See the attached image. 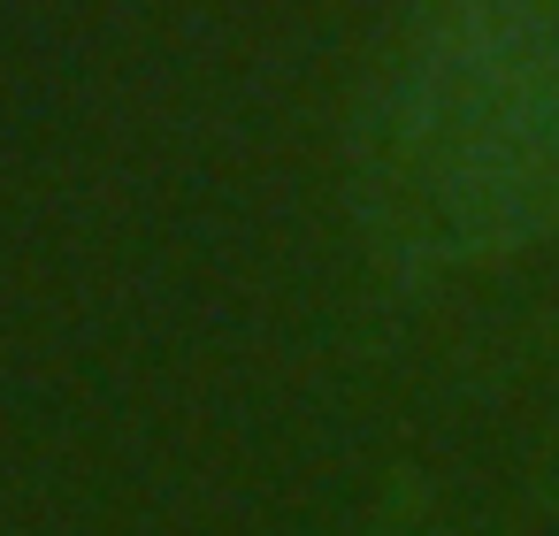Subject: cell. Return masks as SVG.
Instances as JSON below:
<instances>
[{"label":"cell","instance_id":"6da1fadb","mask_svg":"<svg viewBox=\"0 0 559 536\" xmlns=\"http://www.w3.org/2000/svg\"><path fill=\"white\" fill-rule=\"evenodd\" d=\"M383 184L437 253L559 223V0H421L383 100Z\"/></svg>","mask_w":559,"mask_h":536}]
</instances>
